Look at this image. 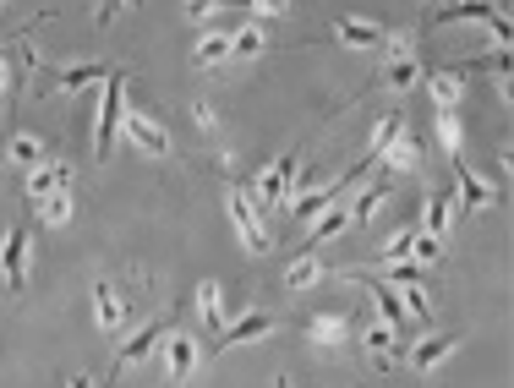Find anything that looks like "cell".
Returning a JSON list of instances; mask_svg holds the SVG:
<instances>
[{"label":"cell","instance_id":"cell-26","mask_svg":"<svg viewBox=\"0 0 514 388\" xmlns=\"http://www.w3.org/2000/svg\"><path fill=\"white\" fill-rule=\"evenodd\" d=\"M383 203H389V186H367V192H361L356 203H345V208H350V225H367V219L378 214Z\"/></svg>","mask_w":514,"mask_h":388},{"label":"cell","instance_id":"cell-31","mask_svg":"<svg viewBox=\"0 0 514 388\" xmlns=\"http://www.w3.org/2000/svg\"><path fill=\"white\" fill-rule=\"evenodd\" d=\"M39 219H44V225H66V219H72V192H61V197H50V203H39Z\"/></svg>","mask_w":514,"mask_h":388},{"label":"cell","instance_id":"cell-30","mask_svg":"<svg viewBox=\"0 0 514 388\" xmlns=\"http://www.w3.org/2000/svg\"><path fill=\"white\" fill-rule=\"evenodd\" d=\"M438 148L443 154H460V115H438Z\"/></svg>","mask_w":514,"mask_h":388},{"label":"cell","instance_id":"cell-1","mask_svg":"<svg viewBox=\"0 0 514 388\" xmlns=\"http://www.w3.org/2000/svg\"><path fill=\"white\" fill-rule=\"evenodd\" d=\"M296 175H301V154H296V148H285V154H279L274 164H268V170L252 181V192H247L257 214H263V219L274 214V208L285 203L290 192H296Z\"/></svg>","mask_w":514,"mask_h":388},{"label":"cell","instance_id":"cell-7","mask_svg":"<svg viewBox=\"0 0 514 388\" xmlns=\"http://www.w3.org/2000/svg\"><path fill=\"white\" fill-rule=\"evenodd\" d=\"M159 361H165V383H170V388L192 383V372H197V339H192V334H165Z\"/></svg>","mask_w":514,"mask_h":388},{"label":"cell","instance_id":"cell-22","mask_svg":"<svg viewBox=\"0 0 514 388\" xmlns=\"http://www.w3.org/2000/svg\"><path fill=\"white\" fill-rule=\"evenodd\" d=\"M197 317H203V328L219 339L225 317H219V285H214V279H203V285H197Z\"/></svg>","mask_w":514,"mask_h":388},{"label":"cell","instance_id":"cell-21","mask_svg":"<svg viewBox=\"0 0 514 388\" xmlns=\"http://www.w3.org/2000/svg\"><path fill=\"white\" fill-rule=\"evenodd\" d=\"M219 61H230V33L225 28H214V33H203V39H197V50H192V66H219Z\"/></svg>","mask_w":514,"mask_h":388},{"label":"cell","instance_id":"cell-11","mask_svg":"<svg viewBox=\"0 0 514 388\" xmlns=\"http://www.w3.org/2000/svg\"><path fill=\"white\" fill-rule=\"evenodd\" d=\"M411 82H422V61L411 55V39H389V66H383V88L405 93Z\"/></svg>","mask_w":514,"mask_h":388},{"label":"cell","instance_id":"cell-16","mask_svg":"<svg viewBox=\"0 0 514 388\" xmlns=\"http://www.w3.org/2000/svg\"><path fill=\"white\" fill-rule=\"evenodd\" d=\"M307 339H312V345H323V350L345 345V339H350V317L345 312H318L307 323Z\"/></svg>","mask_w":514,"mask_h":388},{"label":"cell","instance_id":"cell-23","mask_svg":"<svg viewBox=\"0 0 514 388\" xmlns=\"http://www.w3.org/2000/svg\"><path fill=\"white\" fill-rule=\"evenodd\" d=\"M345 225H350V208L334 203L329 214H318V225H312V246H323V241H334V235H345ZM312 246H307V252H312Z\"/></svg>","mask_w":514,"mask_h":388},{"label":"cell","instance_id":"cell-18","mask_svg":"<svg viewBox=\"0 0 514 388\" xmlns=\"http://www.w3.org/2000/svg\"><path fill=\"white\" fill-rule=\"evenodd\" d=\"M449 214H454V186H438V192L427 197V225H422V235L443 241V230H449Z\"/></svg>","mask_w":514,"mask_h":388},{"label":"cell","instance_id":"cell-29","mask_svg":"<svg viewBox=\"0 0 514 388\" xmlns=\"http://www.w3.org/2000/svg\"><path fill=\"white\" fill-rule=\"evenodd\" d=\"M411 263L416 268H432V263H443V241H432V235L416 230V241H411Z\"/></svg>","mask_w":514,"mask_h":388},{"label":"cell","instance_id":"cell-15","mask_svg":"<svg viewBox=\"0 0 514 388\" xmlns=\"http://www.w3.org/2000/svg\"><path fill=\"white\" fill-rule=\"evenodd\" d=\"M460 82H465L460 66H443V72L427 77V93H432V104H438V115H454V104H460Z\"/></svg>","mask_w":514,"mask_h":388},{"label":"cell","instance_id":"cell-8","mask_svg":"<svg viewBox=\"0 0 514 388\" xmlns=\"http://www.w3.org/2000/svg\"><path fill=\"white\" fill-rule=\"evenodd\" d=\"M449 175H454V203H460L465 214H476V208L498 203V192H493V186H487L482 175H476V170H471V164H465L460 154L449 159Z\"/></svg>","mask_w":514,"mask_h":388},{"label":"cell","instance_id":"cell-36","mask_svg":"<svg viewBox=\"0 0 514 388\" xmlns=\"http://www.w3.org/2000/svg\"><path fill=\"white\" fill-rule=\"evenodd\" d=\"M274 388H296V383H290V378H279V383H274Z\"/></svg>","mask_w":514,"mask_h":388},{"label":"cell","instance_id":"cell-17","mask_svg":"<svg viewBox=\"0 0 514 388\" xmlns=\"http://www.w3.org/2000/svg\"><path fill=\"white\" fill-rule=\"evenodd\" d=\"M104 77H110V66H61L50 82L55 93H88V88H104Z\"/></svg>","mask_w":514,"mask_h":388},{"label":"cell","instance_id":"cell-14","mask_svg":"<svg viewBox=\"0 0 514 388\" xmlns=\"http://www.w3.org/2000/svg\"><path fill=\"white\" fill-rule=\"evenodd\" d=\"M454 350H460V334H427V339H416V345H411V367L432 372L443 356H454Z\"/></svg>","mask_w":514,"mask_h":388},{"label":"cell","instance_id":"cell-33","mask_svg":"<svg viewBox=\"0 0 514 388\" xmlns=\"http://www.w3.org/2000/svg\"><path fill=\"white\" fill-rule=\"evenodd\" d=\"M192 121H197V132L219 137V115H214V104H197V110H192Z\"/></svg>","mask_w":514,"mask_h":388},{"label":"cell","instance_id":"cell-12","mask_svg":"<svg viewBox=\"0 0 514 388\" xmlns=\"http://www.w3.org/2000/svg\"><path fill=\"white\" fill-rule=\"evenodd\" d=\"M274 328H279V323H274L268 312H247V317H236L230 328H219L214 345H219V350H241V345H257V339H268Z\"/></svg>","mask_w":514,"mask_h":388},{"label":"cell","instance_id":"cell-27","mask_svg":"<svg viewBox=\"0 0 514 388\" xmlns=\"http://www.w3.org/2000/svg\"><path fill=\"white\" fill-rule=\"evenodd\" d=\"M11 159H17V164H28V170H39V164H50V148H44L39 137H28V132H22V137H11Z\"/></svg>","mask_w":514,"mask_h":388},{"label":"cell","instance_id":"cell-4","mask_svg":"<svg viewBox=\"0 0 514 388\" xmlns=\"http://www.w3.org/2000/svg\"><path fill=\"white\" fill-rule=\"evenodd\" d=\"M225 208H230V219H236V230H241V241H247V252H268L263 214L252 208V197H247V186H241V181H225Z\"/></svg>","mask_w":514,"mask_h":388},{"label":"cell","instance_id":"cell-5","mask_svg":"<svg viewBox=\"0 0 514 388\" xmlns=\"http://www.w3.org/2000/svg\"><path fill=\"white\" fill-rule=\"evenodd\" d=\"M28 263H33V230L28 225H11L6 246H0V279H6V290L28 285Z\"/></svg>","mask_w":514,"mask_h":388},{"label":"cell","instance_id":"cell-9","mask_svg":"<svg viewBox=\"0 0 514 388\" xmlns=\"http://www.w3.org/2000/svg\"><path fill=\"white\" fill-rule=\"evenodd\" d=\"M93 317H99L104 334H121V328L132 323V301H126L110 279H99V285H93Z\"/></svg>","mask_w":514,"mask_h":388},{"label":"cell","instance_id":"cell-13","mask_svg":"<svg viewBox=\"0 0 514 388\" xmlns=\"http://www.w3.org/2000/svg\"><path fill=\"white\" fill-rule=\"evenodd\" d=\"M334 39L350 44V50H389V28H378V22H350V17H340V22H334Z\"/></svg>","mask_w":514,"mask_h":388},{"label":"cell","instance_id":"cell-35","mask_svg":"<svg viewBox=\"0 0 514 388\" xmlns=\"http://www.w3.org/2000/svg\"><path fill=\"white\" fill-rule=\"evenodd\" d=\"M66 388H93V383L83 378V372H77V378H72V383H66Z\"/></svg>","mask_w":514,"mask_h":388},{"label":"cell","instance_id":"cell-28","mask_svg":"<svg viewBox=\"0 0 514 388\" xmlns=\"http://www.w3.org/2000/svg\"><path fill=\"white\" fill-rule=\"evenodd\" d=\"M504 6H443L438 22H498Z\"/></svg>","mask_w":514,"mask_h":388},{"label":"cell","instance_id":"cell-34","mask_svg":"<svg viewBox=\"0 0 514 388\" xmlns=\"http://www.w3.org/2000/svg\"><path fill=\"white\" fill-rule=\"evenodd\" d=\"M0 93H6V50H0Z\"/></svg>","mask_w":514,"mask_h":388},{"label":"cell","instance_id":"cell-6","mask_svg":"<svg viewBox=\"0 0 514 388\" xmlns=\"http://www.w3.org/2000/svg\"><path fill=\"white\" fill-rule=\"evenodd\" d=\"M165 334H170V317H148L137 334H126L121 339V350H115V367H110V378H121L132 361H143V356H154L159 345H165Z\"/></svg>","mask_w":514,"mask_h":388},{"label":"cell","instance_id":"cell-25","mask_svg":"<svg viewBox=\"0 0 514 388\" xmlns=\"http://www.w3.org/2000/svg\"><path fill=\"white\" fill-rule=\"evenodd\" d=\"M361 339H367V350H372V361H378V367H394V328L389 323H372Z\"/></svg>","mask_w":514,"mask_h":388},{"label":"cell","instance_id":"cell-32","mask_svg":"<svg viewBox=\"0 0 514 388\" xmlns=\"http://www.w3.org/2000/svg\"><path fill=\"white\" fill-rule=\"evenodd\" d=\"M411 241H416V230H400L389 246H383V263H411Z\"/></svg>","mask_w":514,"mask_h":388},{"label":"cell","instance_id":"cell-3","mask_svg":"<svg viewBox=\"0 0 514 388\" xmlns=\"http://www.w3.org/2000/svg\"><path fill=\"white\" fill-rule=\"evenodd\" d=\"M121 132H126V143L137 148V154H148V159H170V132L154 121L148 110H137V104H126V121H121Z\"/></svg>","mask_w":514,"mask_h":388},{"label":"cell","instance_id":"cell-10","mask_svg":"<svg viewBox=\"0 0 514 388\" xmlns=\"http://www.w3.org/2000/svg\"><path fill=\"white\" fill-rule=\"evenodd\" d=\"M22 192H28V203H50V197L72 192V170H66L61 159H50V164H39V170H28Z\"/></svg>","mask_w":514,"mask_h":388},{"label":"cell","instance_id":"cell-2","mask_svg":"<svg viewBox=\"0 0 514 388\" xmlns=\"http://www.w3.org/2000/svg\"><path fill=\"white\" fill-rule=\"evenodd\" d=\"M126 121V72H110L99 88V121H93V159H110V143Z\"/></svg>","mask_w":514,"mask_h":388},{"label":"cell","instance_id":"cell-20","mask_svg":"<svg viewBox=\"0 0 514 388\" xmlns=\"http://www.w3.org/2000/svg\"><path fill=\"white\" fill-rule=\"evenodd\" d=\"M263 44H268L263 22H241V28L230 33V61H252V55H263Z\"/></svg>","mask_w":514,"mask_h":388},{"label":"cell","instance_id":"cell-24","mask_svg":"<svg viewBox=\"0 0 514 388\" xmlns=\"http://www.w3.org/2000/svg\"><path fill=\"white\" fill-rule=\"evenodd\" d=\"M318 279H323V263H318V252H301L296 263H290L285 285H290V290H307V285H318Z\"/></svg>","mask_w":514,"mask_h":388},{"label":"cell","instance_id":"cell-19","mask_svg":"<svg viewBox=\"0 0 514 388\" xmlns=\"http://www.w3.org/2000/svg\"><path fill=\"white\" fill-rule=\"evenodd\" d=\"M383 164H389V170H405V175H411L416 164H422V148H416L411 126H400V137H394V143L383 148Z\"/></svg>","mask_w":514,"mask_h":388}]
</instances>
